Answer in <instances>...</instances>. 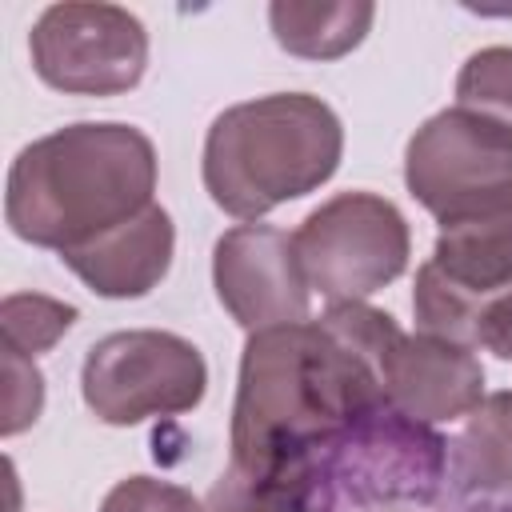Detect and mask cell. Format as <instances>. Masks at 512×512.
Returning a JSON list of instances; mask_svg holds the SVG:
<instances>
[{"label":"cell","mask_w":512,"mask_h":512,"mask_svg":"<svg viewBox=\"0 0 512 512\" xmlns=\"http://www.w3.org/2000/svg\"><path fill=\"white\" fill-rule=\"evenodd\" d=\"M152 192V140L120 120H80L16 152L4 220L16 240L64 256L152 208Z\"/></svg>","instance_id":"7a4b0ae2"},{"label":"cell","mask_w":512,"mask_h":512,"mask_svg":"<svg viewBox=\"0 0 512 512\" xmlns=\"http://www.w3.org/2000/svg\"><path fill=\"white\" fill-rule=\"evenodd\" d=\"M36 76L64 96H120L144 80L148 32L120 4H48L32 32Z\"/></svg>","instance_id":"ba28073f"},{"label":"cell","mask_w":512,"mask_h":512,"mask_svg":"<svg viewBox=\"0 0 512 512\" xmlns=\"http://www.w3.org/2000/svg\"><path fill=\"white\" fill-rule=\"evenodd\" d=\"M316 488V472H240L224 468L208 488L200 512H308Z\"/></svg>","instance_id":"5bb4252c"},{"label":"cell","mask_w":512,"mask_h":512,"mask_svg":"<svg viewBox=\"0 0 512 512\" xmlns=\"http://www.w3.org/2000/svg\"><path fill=\"white\" fill-rule=\"evenodd\" d=\"M40 408H44V376L36 360L20 352H4V436H16L28 424H36Z\"/></svg>","instance_id":"ac0fdd59"},{"label":"cell","mask_w":512,"mask_h":512,"mask_svg":"<svg viewBox=\"0 0 512 512\" xmlns=\"http://www.w3.org/2000/svg\"><path fill=\"white\" fill-rule=\"evenodd\" d=\"M448 464L464 492H512V392H488L468 412Z\"/></svg>","instance_id":"4fadbf2b"},{"label":"cell","mask_w":512,"mask_h":512,"mask_svg":"<svg viewBox=\"0 0 512 512\" xmlns=\"http://www.w3.org/2000/svg\"><path fill=\"white\" fill-rule=\"evenodd\" d=\"M204 392L208 364L200 348L160 328L108 332L80 364V396L88 412L112 428L192 412Z\"/></svg>","instance_id":"5b68a950"},{"label":"cell","mask_w":512,"mask_h":512,"mask_svg":"<svg viewBox=\"0 0 512 512\" xmlns=\"http://www.w3.org/2000/svg\"><path fill=\"white\" fill-rule=\"evenodd\" d=\"M384 400L412 424L460 420L484 400V364L468 344L432 332H396L380 356Z\"/></svg>","instance_id":"30bf717a"},{"label":"cell","mask_w":512,"mask_h":512,"mask_svg":"<svg viewBox=\"0 0 512 512\" xmlns=\"http://www.w3.org/2000/svg\"><path fill=\"white\" fill-rule=\"evenodd\" d=\"M456 108L476 112L512 132V48L492 44L464 60L456 76Z\"/></svg>","instance_id":"2e32d148"},{"label":"cell","mask_w":512,"mask_h":512,"mask_svg":"<svg viewBox=\"0 0 512 512\" xmlns=\"http://www.w3.org/2000/svg\"><path fill=\"white\" fill-rule=\"evenodd\" d=\"M344 156L340 116L312 92H272L224 108L204 136V188L236 220L328 184Z\"/></svg>","instance_id":"3957f363"},{"label":"cell","mask_w":512,"mask_h":512,"mask_svg":"<svg viewBox=\"0 0 512 512\" xmlns=\"http://www.w3.org/2000/svg\"><path fill=\"white\" fill-rule=\"evenodd\" d=\"M100 512H200V500L180 484L156 476H128L108 488Z\"/></svg>","instance_id":"e0dca14e"},{"label":"cell","mask_w":512,"mask_h":512,"mask_svg":"<svg viewBox=\"0 0 512 512\" xmlns=\"http://www.w3.org/2000/svg\"><path fill=\"white\" fill-rule=\"evenodd\" d=\"M304 280L328 304H364L392 284L412 256L404 212L376 192H340L292 232Z\"/></svg>","instance_id":"277c9868"},{"label":"cell","mask_w":512,"mask_h":512,"mask_svg":"<svg viewBox=\"0 0 512 512\" xmlns=\"http://www.w3.org/2000/svg\"><path fill=\"white\" fill-rule=\"evenodd\" d=\"M396 320L368 304H328L320 320L252 332L232 404V468L316 472V452L388 408L380 356Z\"/></svg>","instance_id":"6da1fadb"},{"label":"cell","mask_w":512,"mask_h":512,"mask_svg":"<svg viewBox=\"0 0 512 512\" xmlns=\"http://www.w3.org/2000/svg\"><path fill=\"white\" fill-rule=\"evenodd\" d=\"M212 284L224 312L252 336L308 320L312 288L292 236L272 224H236L212 248Z\"/></svg>","instance_id":"9c48e42d"},{"label":"cell","mask_w":512,"mask_h":512,"mask_svg":"<svg viewBox=\"0 0 512 512\" xmlns=\"http://www.w3.org/2000/svg\"><path fill=\"white\" fill-rule=\"evenodd\" d=\"M176 252V228L172 216L152 204L128 224L64 252L60 260L104 300H136L148 296L172 268Z\"/></svg>","instance_id":"8fae6325"},{"label":"cell","mask_w":512,"mask_h":512,"mask_svg":"<svg viewBox=\"0 0 512 512\" xmlns=\"http://www.w3.org/2000/svg\"><path fill=\"white\" fill-rule=\"evenodd\" d=\"M404 184L440 224L500 208L512 200V132L476 112L444 108L412 132Z\"/></svg>","instance_id":"52a82bcc"},{"label":"cell","mask_w":512,"mask_h":512,"mask_svg":"<svg viewBox=\"0 0 512 512\" xmlns=\"http://www.w3.org/2000/svg\"><path fill=\"white\" fill-rule=\"evenodd\" d=\"M512 292V200L440 224L432 256L416 272L412 312L420 332L476 348L484 308Z\"/></svg>","instance_id":"8992f818"},{"label":"cell","mask_w":512,"mask_h":512,"mask_svg":"<svg viewBox=\"0 0 512 512\" xmlns=\"http://www.w3.org/2000/svg\"><path fill=\"white\" fill-rule=\"evenodd\" d=\"M376 4L336 0V4H268V24L276 44L300 60H340L348 56L372 28Z\"/></svg>","instance_id":"7c38bea8"},{"label":"cell","mask_w":512,"mask_h":512,"mask_svg":"<svg viewBox=\"0 0 512 512\" xmlns=\"http://www.w3.org/2000/svg\"><path fill=\"white\" fill-rule=\"evenodd\" d=\"M476 348H488L500 360H512V292L496 296L476 328Z\"/></svg>","instance_id":"d6986e66"},{"label":"cell","mask_w":512,"mask_h":512,"mask_svg":"<svg viewBox=\"0 0 512 512\" xmlns=\"http://www.w3.org/2000/svg\"><path fill=\"white\" fill-rule=\"evenodd\" d=\"M76 304H64L44 292H8L0 304V332H4V352H20L36 360L48 352L72 324H76Z\"/></svg>","instance_id":"9a60e30c"}]
</instances>
